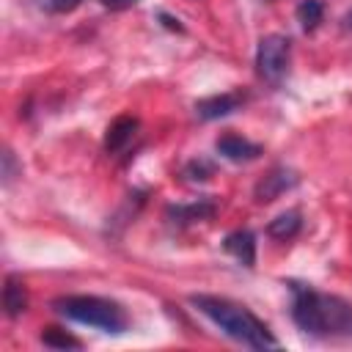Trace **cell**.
<instances>
[{
  "label": "cell",
  "instance_id": "cell-5",
  "mask_svg": "<svg viewBox=\"0 0 352 352\" xmlns=\"http://www.w3.org/2000/svg\"><path fill=\"white\" fill-rule=\"evenodd\" d=\"M294 184H297V173H294V170H289V168H272V170L256 184L253 198H256V204H270V201L280 198L286 190H292Z\"/></svg>",
  "mask_w": 352,
  "mask_h": 352
},
{
  "label": "cell",
  "instance_id": "cell-12",
  "mask_svg": "<svg viewBox=\"0 0 352 352\" xmlns=\"http://www.w3.org/2000/svg\"><path fill=\"white\" fill-rule=\"evenodd\" d=\"M300 228H302V214H300L297 209H289V212L278 214L275 220H270L267 234H270L272 239H292V236H297Z\"/></svg>",
  "mask_w": 352,
  "mask_h": 352
},
{
  "label": "cell",
  "instance_id": "cell-8",
  "mask_svg": "<svg viewBox=\"0 0 352 352\" xmlns=\"http://www.w3.org/2000/svg\"><path fill=\"white\" fill-rule=\"evenodd\" d=\"M223 248H226V253H231L239 264H245V267H253V264H256V234H253V231H248V228L231 231V234L223 239Z\"/></svg>",
  "mask_w": 352,
  "mask_h": 352
},
{
  "label": "cell",
  "instance_id": "cell-11",
  "mask_svg": "<svg viewBox=\"0 0 352 352\" xmlns=\"http://www.w3.org/2000/svg\"><path fill=\"white\" fill-rule=\"evenodd\" d=\"M3 308L11 319H16L19 314H25L28 308V292H25V283L16 278V275H8L6 278V286H3Z\"/></svg>",
  "mask_w": 352,
  "mask_h": 352
},
{
  "label": "cell",
  "instance_id": "cell-7",
  "mask_svg": "<svg viewBox=\"0 0 352 352\" xmlns=\"http://www.w3.org/2000/svg\"><path fill=\"white\" fill-rule=\"evenodd\" d=\"M214 148H217L220 157H226L231 162H250V160H256L261 154V146L250 143L242 135H231V132L228 135H220L217 143H214Z\"/></svg>",
  "mask_w": 352,
  "mask_h": 352
},
{
  "label": "cell",
  "instance_id": "cell-2",
  "mask_svg": "<svg viewBox=\"0 0 352 352\" xmlns=\"http://www.w3.org/2000/svg\"><path fill=\"white\" fill-rule=\"evenodd\" d=\"M52 308L72 319V322H80V324H88V327H96L102 333H110V336H121L126 327H129V316L126 311L113 302V300H104V297H94V294H69V297H58L52 302Z\"/></svg>",
  "mask_w": 352,
  "mask_h": 352
},
{
  "label": "cell",
  "instance_id": "cell-20",
  "mask_svg": "<svg viewBox=\"0 0 352 352\" xmlns=\"http://www.w3.org/2000/svg\"><path fill=\"white\" fill-rule=\"evenodd\" d=\"M346 28H352V14H346Z\"/></svg>",
  "mask_w": 352,
  "mask_h": 352
},
{
  "label": "cell",
  "instance_id": "cell-17",
  "mask_svg": "<svg viewBox=\"0 0 352 352\" xmlns=\"http://www.w3.org/2000/svg\"><path fill=\"white\" fill-rule=\"evenodd\" d=\"M11 179H14V154L6 151L3 154V184H11Z\"/></svg>",
  "mask_w": 352,
  "mask_h": 352
},
{
  "label": "cell",
  "instance_id": "cell-18",
  "mask_svg": "<svg viewBox=\"0 0 352 352\" xmlns=\"http://www.w3.org/2000/svg\"><path fill=\"white\" fill-rule=\"evenodd\" d=\"M104 8H113V11H124V8H132L138 0H99Z\"/></svg>",
  "mask_w": 352,
  "mask_h": 352
},
{
  "label": "cell",
  "instance_id": "cell-6",
  "mask_svg": "<svg viewBox=\"0 0 352 352\" xmlns=\"http://www.w3.org/2000/svg\"><path fill=\"white\" fill-rule=\"evenodd\" d=\"M242 104L239 94H217V96H206L195 102V116L201 121H214V118H226L231 113H236Z\"/></svg>",
  "mask_w": 352,
  "mask_h": 352
},
{
  "label": "cell",
  "instance_id": "cell-10",
  "mask_svg": "<svg viewBox=\"0 0 352 352\" xmlns=\"http://www.w3.org/2000/svg\"><path fill=\"white\" fill-rule=\"evenodd\" d=\"M168 220L176 226H187L195 220H206L214 214V204L212 201H195V204H179V206H168Z\"/></svg>",
  "mask_w": 352,
  "mask_h": 352
},
{
  "label": "cell",
  "instance_id": "cell-19",
  "mask_svg": "<svg viewBox=\"0 0 352 352\" xmlns=\"http://www.w3.org/2000/svg\"><path fill=\"white\" fill-rule=\"evenodd\" d=\"M160 19L165 22V28H168V30H176V33H184V25H182V22H179L176 16H170V14H165V11H162V14H160Z\"/></svg>",
  "mask_w": 352,
  "mask_h": 352
},
{
  "label": "cell",
  "instance_id": "cell-16",
  "mask_svg": "<svg viewBox=\"0 0 352 352\" xmlns=\"http://www.w3.org/2000/svg\"><path fill=\"white\" fill-rule=\"evenodd\" d=\"M38 6L44 11H52V14H63V11H74L80 6V0H38Z\"/></svg>",
  "mask_w": 352,
  "mask_h": 352
},
{
  "label": "cell",
  "instance_id": "cell-15",
  "mask_svg": "<svg viewBox=\"0 0 352 352\" xmlns=\"http://www.w3.org/2000/svg\"><path fill=\"white\" fill-rule=\"evenodd\" d=\"M184 176H187L190 182H206V179L212 176V165H209L206 160H192V162L184 168Z\"/></svg>",
  "mask_w": 352,
  "mask_h": 352
},
{
  "label": "cell",
  "instance_id": "cell-14",
  "mask_svg": "<svg viewBox=\"0 0 352 352\" xmlns=\"http://www.w3.org/2000/svg\"><path fill=\"white\" fill-rule=\"evenodd\" d=\"M41 344L52 346V349H80V341L74 336H69L66 330H60V327H44Z\"/></svg>",
  "mask_w": 352,
  "mask_h": 352
},
{
  "label": "cell",
  "instance_id": "cell-13",
  "mask_svg": "<svg viewBox=\"0 0 352 352\" xmlns=\"http://www.w3.org/2000/svg\"><path fill=\"white\" fill-rule=\"evenodd\" d=\"M322 14H324L322 0H300L297 6V22L302 25V30H314L322 22Z\"/></svg>",
  "mask_w": 352,
  "mask_h": 352
},
{
  "label": "cell",
  "instance_id": "cell-9",
  "mask_svg": "<svg viewBox=\"0 0 352 352\" xmlns=\"http://www.w3.org/2000/svg\"><path fill=\"white\" fill-rule=\"evenodd\" d=\"M138 132V118L135 116H118L110 126H107V135H104V151L107 154H116L121 151Z\"/></svg>",
  "mask_w": 352,
  "mask_h": 352
},
{
  "label": "cell",
  "instance_id": "cell-4",
  "mask_svg": "<svg viewBox=\"0 0 352 352\" xmlns=\"http://www.w3.org/2000/svg\"><path fill=\"white\" fill-rule=\"evenodd\" d=\"M292 286V319L294 324L308 333L322 338V294L305 283H289Z\"/></svg>",
  "mask_w": 352,
  "mask_h": 352
},
{
  "label": "cell",
  "instance_id": "cell-1",
  "mask_svg": "<svg viewBox=\"0 0 352 352\" xmlns=\"http://www.w3.org/2000/svg\"><path fill=\"white\" fill-rule=\"evenodd\" d=\"M190 305L195 311H201L212 324H217L228 338H234L242 346L250 349H275L278 338L270 333V327L250 314L245 305L226 300V297H214V294H192Z\"/></svg>",
  "mask_w": 352,
  "mask_h": 352
},
{
  "label": "cell",
  "instance_id": "cell-3",
  "mask_svg": "<svg viewBox=\"0 0 352 352\" xmlns=\"http://www.w3.org/2000/svg\"><path fill=\"white\" fill-rule=\"evenodd\" d=\"M289 55H292V44H289L286 36H280V33L264 36L256 47V72H258V77L278 85L289 72Z\"/></svg>",
  "mask_w": 352,
  "mask_h": 352
}]
</instances>
